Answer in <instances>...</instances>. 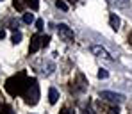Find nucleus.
I'll use <instances>...</instances> for the list:
<instances>
[{"label":"nucleus","mask_w":132,"mask_h":114,"mask_svg":"<svg viewBox=\"0 0 132 114\" xmlns=\"http://www.w3.org/2000/svg\"><path fill=\"white\" fill-rule=\"evenodd\" d=\"M29 84H30V78H27V73L20 71V73H16V75H13L11 78L5 80V89L9 94L18 96V94H25Z\"/></svg>","instance_id":"obj_1"},{"label":"nucleus","mask_w":132,"mask_h":114,"mask_svg":"<svg viewBox=\"0 0 132 114\" xmlns=\"http://www.w3.org/2000/svg\"><path fill=\"white\" fill-rule=\"evenodd\" d=\"M23 96H25V102L29 105H36L38 103V100H39V86H38L36 78H30V84H29V87H27Z\"/></svg>","instance_id":"obj_2"},{"label":"nucleus","mask_w":132,"mask_h":114,"mask_svg":"<svg viewBox=\"0 0 132 114\" xmlns=\"http://www.w3.org/2000/svg\"><path fill=\"white\" fill-rule=\"evenodd\" d=\"M57 34H59V38L66 41V43H70V41H73V30L66 25V23H59L57 25Z\"/></svg>","instance_id":"obj_3"},{"label":"nucleus","mask_w":132,"mask_h":114,"mask_svg":"<svg viewBox=\"0 0 132 114\" xmlns=\"http://www.w3.org/2000/svg\"><path fill=\"white\" fill-rule=\"evenodd\" d=\"M100 98L107 100V102H112V103H121L125 102V96L121 93H112V91H100Z\"/></svg>","instance_id":"obj_4"},{"label":"nucleus","mask_w":132,"mask_h":114,"mask_svg":"<svg viewBox=\"0 0 132 114\" xmlns=\"http://www.w3.org/2000/svg\"><path fill=\"white\" fill-rule=\"evenodd\" d=\"M39 46H43V38L39 34H34L32 39H30V46H29V52L30 54H36L39 50Z\"/></svg>","instance_id":"obj_5"},{"label":"nucleus","mask_w":132,"mask_h":114,"mask_svg":"<svg viewBox=\"0 0 132 114\" xmlns=\"http://www.w3.org/2000/svg\"><path fill=\"white\" fill-rule=\"evenodd\" d=\"M91 54L98 55V57H104V59H112V55H109V52L100 45H93L91 46Z\"/></svg>","instance_id":"obj_6"},{"label":"nucleus","mask_w":132,"mask_h":114,"mask_svg":"<svg viewBox=\"0 0 132 114\" xmlns=\"http://www.w3.org/2000/svg\"><path fill=\"white\" fill-rule=\"evenodd\" d=\"M57 100H59V93H57V89H55V87H50V89H48V102L54 105V103H57Z\"/></svg>","instance_id":"obj_7"},{"label":"nucleus","mask_w":132,"mask_h":114,"mask_svg":"<svg viewBox=\"0 0 132 114\" xmlns=\"http://www.w3.org/2000/svg\"><path fill=\"white\" fill-rule=\"evenodd\" d=\"M112 5H116V7H120V9H127V7H130V0H109Z\"/></svg>","instance_id":"obj_8"},{"label":"nucleus","mask_w":132,"mask_h":114,"mask_svg":"<svg viewBox=\"0 0 132 114\" xmlns=\"http://www.w3.org/2000/svg\"><path fill=\"white\" fill-rule=\"evenodd\" d=\"M109 23H111V27H112L114 30L120 29V18H118L116 14H111V16H109Z\"/></svg>","instance_id":"obj_9"},{"label":"nucleus","mask_w":132,"mask_h":114,"mask_svg":"<svg viewBox=\"0 0 132 114\" xmlns=\"http://www.w3.org/2000/svg\"><path fill=\"white\" fill-rule=\"evenodd\" d=\"M14 7L16 11H23L25 7H29V0H14Z\"/></svg>","instance_id":"obj_10"},{"label":"nucleus","mask_w":132,"mask_h":114,"mask_svg":"<svg viewBox=\"0 0 132 114\" xmlns=\"http://www.w3.org/2000/svg\"><path fill=\"white\" fill-rule=\"evenodd\" d=\"M55 5H57L59 9H63V11H68V9H70V5H68L66 0H55Z\"/></svg>","instance_id":"obj_11"},{"label":"nucleus","mask_w":132,"mask_h":114,"mask_svg":"<svg viewBox=\"0 0 132 114\" xmlns=\"http://www.w3.org/2000/svg\"><path fill=\"white\" fill-rule=\"evenodd\" d=\"M11 41H13V45H18V43L22 41V34H20V32L16 30V32L13 34V38H11Z\"/></svg>","instance_id":"obj_12"},{"label":"nucleus","mask_w":132,"mask_h":114,"mask_svg":"<svg viewBox=\"0 0 132 114\" xmlns=\"http://www.w3.org/2000/svg\"><path fill=\"white\" fill-rule=\"evenodd\" d=\"M23 22L25 23H32L34 22V14H32V13H25V14H23Z\"/></svg>","instance_id":"obj_13"},{"label":"nucleus","mask_w":132,"mask_h":114,"mask_svg":"<svg viewBox=\"0 0 132 114\" xmlns=\"http://www.w3.org/2000/svg\"><path fill=\"white\" fill-rule=\"evenodd\" d=\"M29 7H30L32 11H36V9L39 7V0H29Z\"/></svg>","instance_id":"obj_14"},{"label":"nucleus","mask_w":132,"mask_h":114,"mask_svg":"<svg viewBox=\"0 0 132 114\" xmlns=\"http://www.w3.org/2000/svg\"><path fill=\"white\" fill-rule=\"evenodd\" d=\"M96 75H98V78H100V80H102V78H107V77H109V73H107V69H100V71H98Z\"/></svg>","instance_id":"obj_15"},{"label":"nucleus","mask_w":132,"mask_h":114,"mask_svg":"<svg viewBox=\"0 0 132 114\" xmlns=\"http://www.w3.org/2000/svg\"><path fill=\"white\" fill-rule=\"evenodd\" d=\"M36 29H38V30H43V20H41V18L36 20Z\"/></svg>","instance_id":"obj_16"},{"label":"nucleus","mask_w":132,"mask_h":114,"mask_svg":"<svg viewBox=\"0 0 132 114\" xmlns=\"http://www.w3.org/2000/svg\"><path fill=\"white\" fill-rule=\"evenodd\" d=\"M59 114H75V112H73L71 109H68V107H64V109H63V111H61Z\"/></svg>","instance_id":"obj_17"},{"label":"nucleus","mask_w":132,"mask_h":114,"mask_svg":"<svg viewBox=\"0 0 132 114\" xmlns=\"http://www.w3.org/2000/svg\"><path fill=\"white\" fill-rule=\"evenodd\" d=\"M41 38H43V46H46L50 43V36H41Z\"/></svg>","instance_id":"obj_18"},{"label":"nucleus","mask_w":132,"mask_h":114,"mask_svg":"<svg viewBox=\"0 0 132 114\" xmlns=\"http://www.w3.org/2000/svg\"><path fill=\"white\" fill-rule=\"evenodd\" d=\"M109 114H120V111L116 107H112V109H109Z\"/></svg>","instance_id":"obj_19"},{"label":"nucleus","mask_w":132,"mask_h":114,"mask_svg":"<svg viewBox=\"0 0 132 114\" xmlns=\"http://www.w3.org/2000/svg\"><path fill=\"white\" fill-rule=\"evenodd\" d=\"M16 27H18V23H16V22H11V29H13V30H16Z\"/></svg>","instance_id":"obj_20"},{"label":"nucleus","mask_w":132,"mask_h":114,"mask_svg":"<svg viewBox=\"0 0 132 114\" xmlns=\"http://www.w3.org/2000/svg\"><path fill=\"white\" fill-rule=\"evenodd\" d=\"M5 38V30H0V39H4Z\"/></svg>","instance_id":"obj_21"},{"label":"nucleus","mask_w":132,"mask_h":114,"mask_svg":"<svg viewBox=\"0 0 132 114\" xmlns=\"http://www.w3.org/2000/svg\"><path fill=\"white\" fill-rule=\"evenodd\" d=\"M84 114H95V112H93V111H91V109H89V107H88V109L84 111Z\"/></svg>","instance_id":"obj_22"},{"label":"nucleus","mask_w":132,"mask_h":114,"mask_svg":"<svg viewBox=\"0 0 132 114\" xmlns=\"http://www.w3.org/2000/svg\"><path fill=\"white\" fill-rule=\"evenodd\" d=\"M2 114H14V112H13L11 109H5V112H2Z\"/></svg>","instance_id":"obj_23"},{"label":"nucleus","mask_w":132,"mask_h":114,"mask_svg":"<svg viewBox=\"0 0 132 114\" xmlns=\"http://www.w3.org/2000/svg\"><path fill=\"white\" fill-rule=\"evenodd\" d=\"M68 2H70V4H75V2H77V0H68Z\"/></svg>","instance_id":"obj_24"}]
</instances>
